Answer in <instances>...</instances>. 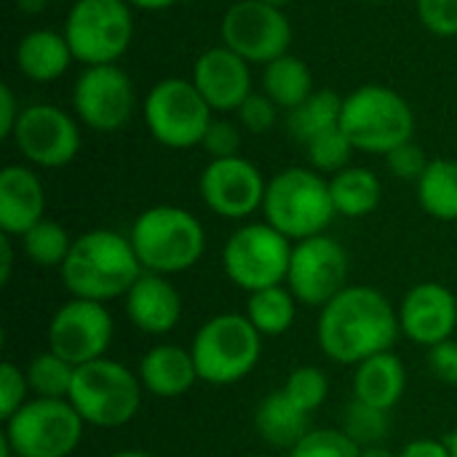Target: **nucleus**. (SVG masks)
Here are the masks:
<instances>
[{"label":"nucleus","mask_w":457,"mask_h":457,"mask_svg":"<svg viewBox=\"0 0 457 457\" xmlns=\"http://www.w3.org/2000/svg\"><path fill=\"white\" fill-rule=\"evenodd\" d=\"M399 332V311L375 287H345L319 316L321 351L348 367L391 351Z\"/></svg>","instance_id":"1"},{"label":"nucleus","mask_w":457,"mask_h":457,"mask_svg":"<svg viewBox=\"0 0 457 457\" xmlns=\"http://www.w3.org/2000/svg\"><path fill=\"white\" fill-rule=\"evenodd\" d=\"M59 270L72 297L94 303L126 297L145 273L129 236L115 230H88L78 236Z\"/></svg>","instance_id":"2"},{"label":"nucleus","mask_w":457,"mask_h":457,"mask_svg":"<svg viewBox=\"0 0 457 457\" xmlns=\"http://www.w3.org/2000/svg\"><path fill=\"white\" fill-rule=\"evenodd\" d=\"M142 270L158 276H177L190 270L206 252V230L198 217L182 206L145 209L129 233Z\"/></svg>","instance_id":"3"},{"label":"nucleus","mask_w":457,"mask_h":457,"mask_svg":"<svg viewBox=\"0 0 457 457\" xmlns=\"http://www.w3.org/2000/svg\"><path fill=\"white\" fill-rule=\"evenodd\" d=\"M340 129L356 150L388 155L399 145L412 142L415 112L399 91L380 83H364L343 96Z\"/></svg>","instance_id":"4"},{"label":"nucleus","mask_w":457,"mask_h":457,"mask_svg":"<svg viewBox=\"0 0 457 457\" xmlns=\"http://www.w3.org/2000/svg\"><path fill=\"white\" fill-rule=\"evenodd\" d=\"M262 214L268 225L295 244L321 236L337 217L329 179H324L316 169L300 166L278 171L268 179Z\"/></svg>","instance_id":"5"},{"label":"nucleus","mask_w":457,"mask_h":457,"mask_svg":"<svg viewBox=\"0 0 457 457\" xmlns=\"http://www.w3.org/2000/svg\"><path fill=\"white\" fill-rule=\"evenodd\" d=\"M142 383L126 364L115 359H96L75 367L70 404L86 426L120 428L134 420L142 407Z\"/></svg>","instance_id":"6"},{"label":"nucleus","mask_w":457,"mask_h":457,"mask_svg":"<svg viewBox=\"0 0 457 457\" xmlns=\"http://www.w3.org/2000/svg\"><path fill=\"white\" fill-rule=\"evenodd\" d=\"M190 353L198 380L209 386H233L257 367L262 356V335L246 316L220 313L195 332Z\"/></svg>","instance_id":"7"},{"label":"nucleus","mask_w":457,"mask_h":457,"mask_svg":"<svg viewBox=\"0 0 457 457\" xmlns=\"http://www.w3.org/2000/svg\"><path fill=\"white\" fill-rule=\"evenodd\" d=\"M62 32L83 67L118 64L134 40V8L126 0H72Z\"/></svg>","instance_id":"8"},{"label":"nucleus","mask_w":457,"mask_h":457,"mask_svg":"<svg viewBox=\"0 0 457 457\" xmlns=\"http://www.w3.org/2000/svg\"><path fill=\"white\" fill-rule=\"evenodd\" d=\"M142 118L158 145L187 150L201 145L214 112L193 80L163 78L142 99Z\"/></svg>","instance_id":"9"},{"label":"nucleus","mask_w":457,"mask_h":457,"mask_svg":"<svg viewBox=\"0 0 457 457\" xmlns=\"http://www.w3.org/2000/svg\"><path fill=\"white\" fill-rule=\"evenodd\" d=\"M295 244L268 222H249L230 233L222 246L225 276L244 292L287 284Z\"/></svg>","instance_id":"10"},{"label":"nucleus","mask_w":457,"mask_h":457,"mask_svg":"<svg viewBox=\"0 0 457 457\" xmlns=\"http://www.w3.org/2000/svg\"><path fill=\"white\" fill-rule=\"evenodd\" d=\"M83 426L67 399H32L5 420L3 439L16 457H70L83 439Z\"/></svg>","instance_id":"11"},{"label":"nucleus","mask_w":457,"mask_h":457,"mask_svg":"<svg viewBox=\"0 0 457 457\" xmlns=\"http://www.w3.org/2000/svg\"><path fill=\"white\" fill-rule=\"evenodd\" d=\"M222 46L244 56L249 64H270L289 54L292 21L284 8L262 0H236L220 21Z\"/></svg>","instance_id":"12"},{"label":"nucleus","mask_w":457,"mask_h":457,"mask_svg":"<svg viewBox=\"0 0 457 457\" xmlns=\"http://www.w3.org/2000/svg\"><path fill=\"white\" fill-rule=\"evenodd\" d=\"M72 110L80 126L96 134H115L137 112V91L129 72L118 64L83 67L72 86Z\"/></svg>","instance_id":"13"},{"label":"nucleus","mask_w":457,"mask_h":457,"mask_svg":"<svg viewBox=\"0 0 457 457\" xmlns=\"http://www.w3.org/2000/svg\"><path fill=\"white\" fill-rule=\"evenodd\" d=\"M11 142L29 166L62 169L80 153V120L59 104L35 102L21 110Z\"/></svg>","instance_id":"14"},{"label":"nucleus","mask_w":457,"mask_h":457,"mask_svg":"<svg viewBox=\"0 0 457 457\" xmlns=\"http://www.w3.org/2000/svg\"><path fill=\"white\" fill-rule=\"evenodd\" d=\"M287 287L300 305L324 308L348 287V252L327 233L297 241L289 260Z\"/></svg>","instance_id":"15"},{"label":"nucleus","mask_w":457,"mask_h":457,"mask_svg":"<svg viewBox=\"0 0 457 457\" xmlns=\"http://www.w3.org/2000/svg\"><path fill=\"white\" fill-rule=\"evenodd\" d=\"M112 343V316L104 303L72 297L48 324V351L72 367L104 359Z\"/></svg>","instance_id":"16"},{"label":"nucleus","mask_w":457,"mask_h":457,"mask_svg":"<svg viewBox=\"0 0 457 457\" xmlns=\"http://www.w3.org/2000/svg\"><path fill=\"white\" fill-rule=\"evenodd\" d=\"M201 201L222 220H246L262 209L268 179L244 155L209 161L198 179Z\"/></svg>","instance_id":"17"},{"label":"nucleus","mask_w":457,"mask_h":457,"mask_svg":"<svg viewBox=\"0 0 457 457\" xmlns=\"http://www.w3.org/2000/svg\"><path fill=\"white\" fill-rule=\"evenodd\" d=\"M195 88L212 107V112H238L252 88V64L228 46L206 48L193 67Z\"/></svg>","instance_id":"18"},{"label":"nucleus","mask_w":457,"mask_h":457,"mask_svg":"<svg viewBox=\"0 0 457 457\" xmlns=\"http://www.w3.org/2000/svg\"><path fill=\"white\" fill-rule=\"evenodd\" d=\"M457 327V297L442 284L412 287L399 305V329L418 345H436L453 337Z\"/></svg>","instance_id":"19"},{"label":"nucleus","mask_w":457,"mask_h":457,"mask_svg":"<svg viewBox=\"0 0 457 457\" xmlns=\"http://www.w3.org/2000/svg\"><path fill=\"white\" fill-rule=\"evenodd\" d=\"M46 220V190L35 169L11 163L0 171V230L5 236H24Z\"/></svg>","instance_id":"20"},{"label":"nucleus","mask_w":457,"mask_h":457,"mask_svg":"<svg viewBox=\"0 0 457 457\" xmlns=\"http://www.w3.org/2000/svg\"><path fill=\"white\" fill-rule=\"evenodd\" d=\"M126 313L145 335H169L182 319V297L169 276L142 273L126 295Z\"/></svg>","instance_id":"21"},{"label":"nucleus","mask_w":457,"mask_h":457,"mask_svg":"<svg viewBox=\"0 0 457 457\" xmlns=\"http://www.w3.org/2000/svg\"><path fill=\"white\" fill-rule=\"evenodd\" d=\"M13 62H16V70L27 80L54 83L70 70L75 56H72V48H70L64 32L37 27V29H29L19 37L16 51H13Z\"/></svg>","instance_id":"22"},{"label":"nucleus","mask_w":457,"mask_h":457,"mask_svg":"<svg viewBox=\"0 0 457 457\" xmlns=\"http://www.w3.org/2000/svg\"><path fill=\"white\" fill-rule=\"evenodd\" d=\"M139 383L147 394L158 399L185 396L198 380L193 353L179 345H155L139 361Z\"/></svg>","instance_id":"23"},{"label":"nucleus","mask_w":457,"mask_h":457,"mask_svg":"<svg viewBox=\"0 0 457 457\" xmlns=\"http://www.w3.org/2000/svg\"><path fill=\"white\" fill-rule=\"evenodd\" d=\"M407 391V370L402 359L391 351L370 356L356 367L353 399L391 412Z\"/></svg>","instance_id":"24"},{"label":"nucleus","mask_w":457,"mask_h":457,"mask_svg":"<svg viewBox=\"0 0 457 457\" xmlns=\"http://www.w3.org/2000/svg\"><path fill=\"white\" fill-rule=\"evenodd\" d=\"M254 428L270 447L295 450L311 434V415L295 407L284 391H273L260 402Z\"/></svg>","instance_id":"25"},{"label":"nucleus","mask_w":457,"mask_h":457,"mask_svg":"<svg viewBox=\"0 0 457 457\" xmlns=\"http://www.w3.org/2000/svg\"><path fill=\"white\" fill-rule=\"evenodd\" d=\"M329 193H332L335 212L348 220H356V217L372 214L380 206L383 182L375 171H370L364 166H348V169L332 174Z\"/></svg>","instance_id":"26"},{"label":"nucleus","mask_w":457,"mask_h":457,"mask_svg":"<svg viewBox=\"0 0 457 457\" xmlns=\"http://www.w3.org/2000/svg\"><path fill=\"white\" fill-rule=\"evenodd\" d=\"M262 91L281 107L295 110L300 107L316 88H313V72L305 59L295 54H284L262 67Z\"/></svg>","instance_id":"27"},{"label":"nucleus","mask_w":457,"mask_h":457,"mask_svg":"<svg viewBox=\"0 0 457 457\" xmlns=\"http://www.w3.org/2000/svg\"><path fill=\"white\" fill-rule=\"evenodd\" d=\"M418 204L420 209L442 222L457 220V161L431 158L428 169L418 179Z\"/></svg>","instance_id":"28"},{"label":"nucleus","mask_w":457,"mask_h":457,"mask_svg":"<svg viewBox=\"0 0 457 457\" xmlns=\"http://www.w3.org/2000/svg\"><path fill=\"white\" fill-rule=\"evenodd\" d=\"M340 115H343V96L332 88H321V91H313L300 107L287 112V131L297 142L308 145L324 131L337 129Z\"/></svg>","instance_id":"29"},{"label":"nucleus","mask_w":457,"mask_h":457,"mask_svg":"<svg viewBox=\"0 0 457 457\" xmlns=\"http://www.w3.org/2000/svg\"><path fill=\"white\" fill-rule=\"evenodd\" d=\"M246 319L262 337L287 335L297 319V297L287 284L252 292L246 300Z\"/></svg>","instance_id":"30"},{"label":"nucleus","mask_w":457,"mask_h":457,"mask_svg":"<svg viewBox=\"0 0 457 457\" xmlns=\"http://www.w3.org/2000/svg\"><path fill=\"white\" fill-rule=\"evenodd\" d=\"M72 241L75 238H70V233L56 220H40L21 236L27 260L40 268H62L72 249Z\"/></svg>","instance_id":"31"},{"label":"nucleus","mask_w":457,"mask_h":457,"mask_svg":"<svg viewBox=\"0 0 457 457\" xmlns=\"http://www.w3.org/2000/svg\"><path fill=\"white\" fill-rule=\"evenodd\" d=\"M24 372H27L29 394H35V399H70L75 367L62 356H56L54 351L37 353Z\"/></svg>","instance_id":"32"},{"label":"nucleus","mask_w":457,"mask_h":457,"mask_svg":"<svg viewBox=\"0 0 457 457\" xmlns=\"http://www.w3.org/2000/svg\"><path fill=\"white\" fill-rule=\"evenodd\" d=\"M343 431L345 436L359 445L361 450L367 447H380L383 439L391 431V418L386 410H378L372 404H364L359 399H353L343 415Z\"/></svg>","instance_id":"33"},{"label":"nucleus","mask_w":457,"mask_h":457,"mask_svg":"<svg viewBox=\"0 0 457 457\" xmlns=\"http://www.w3.org/2000/svg\"><path fill=\"white\" fill-rule=\"evenodd\" d=\"M353 145L351 139L343 134V129H329L324 131L321 137L311 139L305 145V153H308V163L311 169H316L319 174H337L343 169L351 166V155H353Z\"/></svg>","instance_id":"34"},{"label":"nucleus","mask_w":457,"mask_h":457,"mask_svg":"<svg viewBox=\"0 0 457 457\" xmlns=\"http://www.w3.org/2000/svg\"><path fill=\"white\" fill-rule=\"evenodd\" d=\"M281 391L289 396V402L295 407H300L303 412L313 415L327 402V396H329V380H327V375L319 367L308 364V367L292 370Z\"/></svg>","instance_id":"35"},{"label":"nucleus","mask_w":457,"mask_h":457,"mask_svg":"<svg viewBox=\"0 0 457 457\" xmlns=\"http://www.w3.org/2000/svg\"><path fill=\"white\" fill-rule=\"evenodd\" d=\"M289 457H361V447L353 445L343 428H316L289 450Z\"/></svg>","instance_id":"36"},{"label":"nucleus","mask_w":457,"mask_h":457,"mask_svg":"<svg viewBox=\"0 0 457 457\" xmlns=\"http://www.w3.org/2000/svg\"><path fill=\"white\" fill-rule=\"evenodd\" d=\"M278 104L265 91H252L238 107V126L249 134H268L278 123Z\"/></svg>","instance_id":"37"},{"label":"nucleus","mask_w":457,"mask_h":457,"mask_svg":"<svg viewBox=\"0 0 457 457\" xmlns=\"http://www.w3.org/2000/svg\"><path fill=\"white\" fill-rule=\"evenodd\" d=\"M420 24L436 37L457 35V0H415Z\"/></svg>","instance_id":"38"},{"label":"nucleus","mask_w":457,"mask_h":457,"mask_svg":"<svg viewBox=\"0 0 457 457\" xmlns=\"http://www.w3.org/2000/svg\"><path fill=\"white\" fill-rule=\"evenodd\" d=\"M201 147L212 161L217 158H233L241 155V126L228 120V118H214L201 139Z\"/></svg>","instance_id":"39"},{"label":"nucleus","mask_w":457,"mask_h":457,"mask_svg":"<svg viewBox=\"0 0 457 457\" xmlns=\"http://www.w3.org/2000/svg\"><path fill=\"white\" fill-rule=\"evenodd\" d=\"M27 396H29L27 372H21L11 361H3L0 364V418L8 420L16 410H21L27 404Z\"/></svg>","instance_id":"40"},{"label":"nucleus","mask_w":457,"mask_h":457,"mask_svg":"<svg viewBox=\"0 0 457 457\" xmlns=\"http://www.w3.org/2000/svg\"><path fill=\"white\" fill-rule=\"evenodd\" d=\"M386 161H388V169H391V174H394L396 179L415 182V185H418V179L423 177V171H426L428 163H431L428 155L423 153V147L415 145V142L399 145L396 150H391V153L386 155Z\"/></svg>","instance_id":"41"},{"label":"nucleus","mask_w":457,"mask_h":457,"mask_svg":"<svg viewBox=\"0 0 457 457\" xmlns=\"http://www.w3.org/2000/svg\"><path fill=\"white\" fill-rule=\"evenodd\" d=\"M428 370L436 380L457 386V340H445L428 348Z\"/></svg>","instance_id":"42"},{"label":"nucleus","mask_w":457,"mask_h":457,"mask_svg":"<svg viewBox=\"0 0 457 457\" xmlns=\"http://www.w3.org/2000/svg\"><path fill=\"white\" fill-rule=\"evenodd\" d=\"M24 107H19V99L13 94V88L8 83L0 86V139H11L13 137V129L19 123V115H21Z\"/></svg>","instance_id":"43"},{"label":"nucleus","mask_w":457,"mask_h":457,"mask_svg":"<svg viewBox=\"0 0 457 457\" xmlns=\"http://www.w3.org/2000/svg\"><path fill=\"white\" fill-rule=\"evenodd\" d=\"M399 457H453L447 442H436V439H415L407 442Z\"/></svg>","instance_id":"44"},{"label":"nucleus","mask_w":457,"mask_h":457,"mask_svg":"<svg viewBox=\"0 0 457 457\" xmlns=\"http://www.w3.org/2000/svg\"><path fill=\"white\" fill-rule=\"evenodd\" d=\"M11 268H13V246H11V236L0 233V284H3V287L11 281Z\"/></svg>","instance_id":"45"},{"label":"nucleus","mask_w":457,"mask_h":457,"mask_svg":"<svg viewBox=\"0 0 457 457\" xmlns=\"http://www.w3.org/2000/svg\"><path fill=\"white\" fill-rule=\"evenodd\" d=\"M126 3L139 11H166V8H174L179 0H126Z\"/></svg>","instance_id":"46"},{"label":"nucleus","mask_w":457,"mask_h":457,"mask_svg":"<svg viewBox=\"0 0 457 457\" xmlns=\"http://www.w3.org/2000/svg\"><path fill=\"white\" fill-rule=\"evenodd\" d=\"M361 457H399V455H394L391 450H386V447L380 445V447H367V450H361Z\"/></svg>","instance_id":"47"},{"label":"nucleus","mask_w":457,"mask_h":457,"mask_svg":"<svg viewBox=\"0 0 457 457\" xmlns=\"http://www.w3.org/2000/svg\"><path fill=\"white\" fill-rule=\"evenodd\" d=\"M110 457H153L150 453H145V450H120V453H115V455Z\"/></svg>","instance_id":"48"},{"label":"nucleus","mask_w":457,"mask_h":457,"mask_svg":"<svg viewBox=\"0 0 457 457\" xmlns=\"http://www.w3.org/2000/svg\"><path fill=\"white\" fill-rule=\"evenodd\" d=\"M447 447H450V453H453V457H457V428L447 436Z\"/></svg>","instance_id":"49"},{"label":"nucleus","mask_w":457,"mask_h":457,"mask_svg":"<svg viewBox=\"0 0 457 457\" xmlns=\"http://www.w3.org/2000/svg\"><path fill=\"white\" fill-rule=\"evenodd\" d=\"M0 457H16L13 455V450H11V445H8L5 439H0Z\"/></svg>","instance_id":"50"},{"label":"nucleus","mask_w":457,"mask_h":457,"mask_svg":"<svg viewBox=\"0 0 457 457\" xmlns=\"http://www.w3.org/2000/svg\"><path fill=\"white\" fill-rule=\"evenodd\" d=\"M262 3H270V5H276V8H287V5L295 3V0H262Z\"/></svg>","instance_id":"51"},{"label":"nucleus","mask_w":457,"mask_h":457,"mask_svg":"<svg viewBox=\"0 0 457 457\" xmlns=\"http://www.w3.org/2000/svg\"><path fill=\"white\" fill-rule=\"evenodd\" d=\"M364 3H388V0H364Z\"/></svg>","instance_id":"52"},{"label":"nucleus","mask_w":457,"mask_h":457,"mask_svg":"<svg viewBox=\"0 0 457 457\" xmlns=\"http://www.w3.org/2000/svg\"><path fill=\"white\" fill-rule=\"evenodd\" d=\"M37 3H59V0H37Z\"/></svg>","instance_id":"53"},{"label":"nucleus","mask_w":457,"mask_h":457,"mask_svg":"<svg viewBox=\"0 0 457 457\" xmlns=\"http://www.w3.org/2000/svg\"><path fill=\"white\" fill-rule=\"evenodd\" d=\"M257 457H273V455H257Z\"/></svg>","instance_id":"54"}]
</instances>
